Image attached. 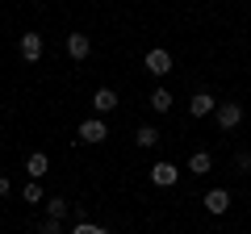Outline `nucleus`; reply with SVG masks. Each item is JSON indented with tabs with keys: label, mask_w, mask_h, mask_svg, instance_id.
<instances>
[{
	"label": "nucleus",
	"mask_w": 251,
	"mask_h": 234,
	"mask_svg": "<svg viewBox=\"0 0 251 234\" xmlns=\"http://www.w3.org/2000/svg\"><path fill=\"white\" fill-rule=\"evenodd\" d=\"M75 134H80V142L97 146V142H105V138H109V126L100 121V117H88V121H80V130H75Z\"/></svg>",
	"instance_id": "nucleus-1"
},
{
	"label": "nucleus",
	"mask_w": 251,
	"mask_h": 234,
	"mask_svg": "<svg viewBox=\"0 0 251 234\" xmlns=\"http://www.w3.org/2000/svg\"><path fill=\"white\" fill-rule=\"evenodd\" d=\"M214 117H218V126H222V130H234V126L243 121V105L226 100V105H218V109H214Z\"/></svg>",
	"instance_id": "nucleus-2"
},
{
	"label": "nucleus",
	"mask_w": 251,
	"mask_h": 234,
	"mask_svg": "<svg viewBox=\"0 0 251 234\" xmlns=\"http://www.w3.org/2000/svg\"><path fill=\"white\" fill-rule=\"evenodd\" d=\"M147 71H151V75H168V71H172V54L163 50V46L147 50Z\"/></svg>",
	"instance_id": "nucleus-3"
},
{
	"label": "nucleus",
	"mask_w": 251,
	"mask_h": 234,
	"mask_svg": "<svg viewBox=\"0 0 251 234\" xmlns=\"http://www.w3.org/2000/svg\"><path fill=\"white\" fill-rule=\"evenodd\" d=\"M63 46H67V54H72L75 63L92 54V42H88V34H67V42H63Z\"/></svg>",
	"instance_id": "nucleus-4"
},
{
	"label": "nucleus",
	"mask_w": 251,
	"mask_h": 234,
	"mask_svg": "<svg viewBox=\"0 0 251 234\" xmlns=\"http://www.w3.org/2000/svg\"><path fill=\"white\" fill-rule=\"evenodd\" d=\"M201 201H205L209 213H226V209H230V192H226V188H209Z\"/></svg>",
	"instance_id": "nucleus-5"
},
{
	"label": "nucleus",
	"mask_w": 251,
	"mask_h": 234,
	"mask_svg": "<svg viewBox=\"0 0 251 234\" xmlns=\"http://www.w3.org/2000/svg\"><path fill=\"white\" fill-rule=\"evenodd\" d=\"M21 59H29V63L42 59V34H21Z\"/></svg>",
	"instance_id": "nucleus-6"
},
{
	"label": "nucleus",
	"mask_w": 251,
	"mask_h": 234,
	"mask_svg": "<svg viewBox=\"0 0 251 234\" xmlns=\"http://www.w3.org/2000/svg\"><path fill=\"white\" fill-rule=\"evenodd\" d=\"M151 184L172 188V184H176V163H155V167H151Z\"/></svg>",
	"instance_id": "nucleus-7"
},
{
	"label": "nucleus",
	"mask_w": 251,
	"mask_h": 234,
	"mask_svg": "<svg viewBox=\"0 0 251 234\" xmlns=\"http://www.w3.org/2000/svg\"><path fill=\"white\" fill-rule=\"evenodd\" d=\"M214 109H218V100L209 96V92H197V96L188 100V113H193V117H209Z\"/></svg>",
	"instance_id": "nucleus-8"
},
{
	"label": "nucleus",
	"mask_w": 251,
	"mask_h": 234,
	"mask_svg": "<svg viewBox=\"0 0 251 234\" xmlns=\"http://www.w3.org/2000/svg\"><path fill=\"white\" fill-rule=\"evenodd\" d=\"M92 109H97V113H113L117 109V92L113 88H97L92 92Z\"/></svg>",
	"instance_id": "nucleus-9"
},
{
	"label": "nucleus",
	"mask_w": 251,
	"mask_h": 234,
	"mask_svg": "<svg viewBox=\"0 0 251 234\" xmlns=\"http://www.w3.org/2000/svg\"><path fill=\"white\" fill-rule=\"evenodd\" d=\"M25 171H29V180H42L46 171H50V159H46L42 151H34V155L25 159Z\"/></svg>",
	"instance_id": "nucleus-10"
},
{
	"label": "nucleus",
	"mask_w": 251,
	"mask_h": 234,
	"mask_svg": "<svg viewBox=\"0 0 251 234\" xmlns=\"http://www.w3.org/2000/svg\"><path fill=\"white\" fill-rule=\"evenodd\" d=\"M209 167H214V159H209V151H197L193 159H188V171H193V176H205Z\"/></svg>",
	"instance_id": "nucleus-11"
},
{
	"label": "nucleus",
	"mask_w": 251,
	"mask_h": 234,
	"mask_svg": "<svg viewBox=\"0 0 251 234\" xmlns=\"http://www.w3.org/2000/svg\"><path fill=\"white\" fill-rule=\"evenodd\" d=\"M151 109H155V113H168V109H172V92L168 88H155L151 92Z\"/></svg>",
	"instance_id": "nucleus-12"
},
{
	"label": "nucleus",
	"mask_w": 251,
	"mask_h": 234,
	"mask_svg": "<svg viewBox=\"0 0 251 234\" xmlns=\"http://www.w3.org/2000/svg\"><path fill=\"white\" fill-rule=\"evenodd\" d=\"M46 217L63 222V217H67V201H63V197H50V201H46Z\"/></svg>",
	"instance_id": "nucleus-13"
},
{
	"label": "nucleus",
	"mask_w": 251,
	"mask_h": 234,
	"mask_svg": "<svg viewBox=\"0 0 251 234\" xmlns=\"http://www.w3.org/2000/svg\"><path fill=\"white\" fill-rule=\"evenodd\" d=\"M134 142H138V146H155V142H159V130H155V126H138Z\"/></svg>",
	"instance_id": "nucleus-14"
},
{
	"label": "nucleus",
	"mask_w": 251,
	"mask_h": 234,
	"mask_svg": "<svg viewBox=\"0 0 251 234\" xmlns=\"http://www.w3.org/2000/svg\"><path fill=\"white\" fill-rule=\"evenodd\" d=\"M21 197H25V201H42V188H38V180H29V184H25V192H21Z\"/></svg>",
	"instance_id": "nucleus-15"
},
{
	"label": "nucleus",
	"mask_w": 251,
	"mask_h": 234,
	"mask_svg": "<svg viewBox=\"0 0 251 234\" xmlns=\"http://www.w3.org/2000/svg\"><path fill=\"white\" fill-rule=\"evenodd\" d=\"M72 234H105V230H100V226H92V222H75Z\"/></svg>",
	"instance_id": "nucleus-16"
},
{
	"label": "nucleus",
	"mask_w": 251,
	"mask_h": 234,
	"mask_svg": "<svg viewBox=\"0 0 251 234\" xmlns=\"http://www.w3.org/2000/svg\"><path fill=\"white\" fill-rule=\"evenodd\" d=\"M38 234H63V226L54 222V217H46V222H42V230H38Z\"/></svg>",
	"instance_id": "nucleus-17"
},
{
	"label": "nucleus",
	"mask_w": 251,
	"mask_h": 234,
	"mask_svg": "<svg viewBox=\"0 0 251 234\" xmlns=\"http://www.w3.org/2000/svg\"><path fill=\"white\" fill-rule=\"evenodd\" d=\"M234 167L247 171V167H251V155H247V151H239V155H234Z\"/></svg>",
	"instance_id": "nucleus-18"
},
{
	"label": "nucleus",
	"mask_w": 251,
	"mask_h": 234,
	"mask_svg": "<svg viewBox=\"0 0 251 234\" xmlns=\"http://www.w3.org/2000/svg\"><path fill=\"white\" fill-rule=\"evenodd\" d=\"M9 188H13V184H9V176H0V197H9Z\"/></svg>",
	"instance_id": "nucleus-19"
}]
</instances>
